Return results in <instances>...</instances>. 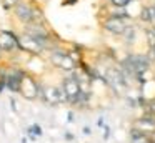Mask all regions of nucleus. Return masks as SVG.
<instances>
[{
	"instance_id": "nucleus-1",
	"label": "nucleus",
	"mask_w": 155,
	"mask_h": 143,
	"mask_svg": "<svg viewBox=\"0 0 155 143\" xmlns=\"http://www.w3.org/2000/svg\"><path fill=\"white\" fill-rule=\"evenodd\" d=\"M148 63H150V58H147L143 55H128L124 60L125 70H128L134 75H142L148 68Z\"/></svg>"
},
{
	"instance_id": "nucleus-2",
	"label": "nucleus",
	"mask_w": 155,
	"mask_h": 143,
	"mask_svg": "<svg viewBox=\"0 0 155 143\" xmlns=\"http://www.w3.org/2000/svg\"><path fill=\"white\" fill-rule=\"evenodd\" d=\"M18 45H20L24 50L32 52V53H38V52H42V48H44L42 40L37 38L35 35H24V37H20V38H18Z\"/></svg>"
},
{
	"instance_id": "nucleus-3",
	"label": "nucleus",
	"mask_w": 155,
	"mask_h": 143,
	"mask_svg": "<svg viewBox=\"0 0 155 143\" xmlns=\"http://www.w3.org/2000/svg\"><path fill=\"white\" fill-rule=\"evenodd\" d=\"M18 92H20L27 100H34L35 96L38 95V85H37V83H35L32 78H28V76H24V78H22L20 90H18Z\"/></svg>"
},
{
	"instance_id": "nucleus-4",
	"label": "nucleus",
	"mask_w": 155,
	"mask_h": 143,
	"mask_svg": "<svg viewBox=\"0 0 155 143\" xmlns=\"http://www.w3.org/2000/svg\"><path fill=\"white\" fill-rule=\"evenodd\" d=\"M52 63L64 70H74L75 68V62L70 55L67 53H62V52H54L52 53Z\"/></svg>"
},
{
	"instance_id": "nucleus-5",
	"label": "nucleus",
	"mask_w": 155,
	"mask_h": 143,
	"mask_svg": "<svg viewBox=\"0 0 155 143\" xmlns=\"http://www.w3.org/2000/svg\"><path fill=\"white\" fill-rule=\"evenodd\" d=\"M64 90L65 93L68 95V100L70 102H78V96H80L82 90H80V83L77 82L75 78H67L64 80Z\"/></svg>"
},
{
	"instance_id": "nucleus-6",
	"label": "nucleus",
	"mask_w": 155,
	"mask_h": 143,
	"mask_svg": "<svg viewBox=\"0 0 155 143\" xmlns=\"http://www.w3.org/2000/svg\"><path fill=\"white\" fill-rule=\"evenodd\" d=\"M107 78H108V83H110L117 92H122V90L127 86L125 76L122 75L118 70H108V72H107Z\"/></svg>"
},
{
	"instance_id": "nucleus-7",
	"label": "nucleus",
	"mask_w": 155,
	"mask_h": 143,
	"mask_svg": "<svg viewBox=\"0 0 155 143\" xmlns=\"http://www.w3.org/2000/svg\"><path fill=\"white\" fill-rule=\"evenodd\" d=\"M105 28L108 30V32L112 33H117V35H120V33H125L127 32L128 27L125 25V22L120 18V17H112V18H108L107 22H105Z\"/></svg>"
},
{
	"instance_id": "nucleus-8",
	"label": "nucleus",
	"mask_w": 155,
	"mask_h": 143,
	"mask_svg": "<svg viewBox=\"0 0 155 143\" xmlns=\"http://www.w3.org/2000/svg\"><path fill=\"white\" fill-rule=\"evenodd\" d=\"M18 45V38L12 35L10 32H2L0 33V50H12Z\"/></svg>"
},
{
	"instance_id": "nucleus-9",
	"label": "nucleus",
	"mask_w": 155,
	"mask_h": 143,
	"mask_svg": "<svg viewBox=\"0 0 155 143\" xmlns=\"http://www.w3.org/2000/svg\"><path fill=\"white\" fill-rule=\"evenodd\" d=\"M22 78H24V75L18 72H12L8 73L7 76H5V85H7V88H10L12 92H18L20 90V83H22Z\"/></svg>"
},
{
	"instance_id": "nucleus-10",
	"label": "nucleus",
	"mask_w": 155,
	"mask_h": 143,
	"mask_svg": "<svg viewBox=\"0 0 155 143\" xmlns=\"http://www.w3.org/2000/svg\"><path fill=\"white\" fill-rule=\"evenodd\" d=\"M135 128H138L143 133H152L155 132V118L153 116H143V118L135 122Z\"/></svg>"
},
{
	"instance_id": "nucleus-11",
	"label": "nucleus",
	"mask_w": 155,
	"mask_h": 143,
	"mask_svg": "<svg viewBox=\"0 0 155 143\" xmlns=\"http://www.w3.org/2000/svg\"><path fill=\"white\" fill-rule=\"evenodd\" d=\"M44 100L48 105H57V103H60L58 88H55V86H47V88L44 90Z\"/></svg>"
},
{
	"instance_id": "nucleus-12",
	"label": "nucleus",
	"mask_w": 155,
	"mask_h": 143,
	"mask_svg": "<svg viewBox=\"0 0 155 143\" xmlns=\"http://www.w3.org/2000/svg\"><path fill=\"white\" fill-rule=\"evenodd\" d=\"M17 15L20 20H24V22H32V20L35 18L34 15V10L30 8L28 5H17Z\"/></svg>"
},
{
	"instance_id": "nucleus-13",
	"label": "nucleus",
	"mask_w": 155,
	"mask_h": 143,
	"mask_svg": "<svg viewBox=\"0 0 155 143\" xmlns=\"http://www.w3.org/2000/svg\"><path fill=\"white\" fill-rule=\"evenodd\" d=\"M130 143H152L150 135H145L138 128H134L130 133Z\"/></svg>"
},
{
	"instance_id": "nucleus-14",
	"label": "nucleus",
	"mask_w": 155,
	"mask_h": 143,
	"mask_svg": "<svg viewBox=\"0 0 155 143\" xmlns=\"http://www.w3.org/2000/svg\"><path fill=\"white\" fill-rule=\"evenodd\" d=\"M140 18L143 20V22H152V20H153V13H152L150 7H143V8H142Z\"/></svg>"
},
{
	"instance_id": "nucleus-15",
	"label": "nucleus",
	"mask_w": 155,
	"mask_h": 143,
	"mask_svg": "<svg viewBox=\"0 0 155 143\" xmlns=\"http://www.w3.org/2000/svg\"><path fill=\"white\" fill-rule=\"evenodd\" d=\"M145 35H147L148 45L153 47V45H155V28H153V30H147V32H145Z\"/></svg>"
},
{
	"instance_id": "nucleus-16",
	"label": "nucleus",
	"mask_w": 155,
	"mask_h": 143,
	"mask_svg": "<svg viewBox=\"0 0 155 143\" xmlns=\"http://www.w3.org/2000/svg\"><path fill=\"white\" fill-rule=\"evenodd\" d=\"M112 3H114L115 7H127L128 3L132 2V0H110Z\"/></svg>"
},
{
	"instance_id": "nucleus-17",
	"label": "nucleus",
	"mask_w": 155,
	"mask_h": 143,
	"mask_svg": "<svg viewBox=\"0 0 155 143\" xmlns=\"http://www.w3.org/2000/svg\"><path fill=\"white\" fill-rule=\"evenodd\" d=\"M28 130H30V132H34L37 136H40V135H42V130H40V126H38V125H34V126H30Z\"/></svg>"
},
{
	"instance_id": "nucleus-18",
	"label": "nucleus",
	"mask_w": 155,
	"mask_h": 143,
	"mask_svg": "<svg viewBox=\"0 0 155 143\" xmlns=\"http://www.w3.org/2000/svg\"><path fill=\"white\" fill-rule=\"evenodd\" d=\"M148 58L150 60H155V45L150 47V52H148Z\"/></svg>"
},
{
	"instance_id": "nucleus-19",
	"label": "nucleus",
	"mask_w": 155,
	"mask_h": 143,
	"mask_svg": "<svg viewBox=\"0 0 155 143\" xmlns=\"http://www.w3.org/2000/svg\"><path fill=\"white\" fill-rule=\"evenodd\" d=\"M84 133H85V135H90V128H88V126H85V128H84Z\"/></svg>"
},
{
	"instance_id": "nucleus-20",
	"label": "nucleus",
	"mask_w": 155,
	"mask_h": 143,
	"mask_svg": "<svg viewBox=\"0 0 155 143\" xmlns=\"http://www.w3.org/2000/svg\"><path fill=\"white\" fill-rule=\"evenodd\" d=\"M150 112L155 113V103H150Z\"/></svg>"
},
{
	"instance_id": "nucleus-21",
	"label": "nucleus",
	"mask_w": 155,
	"mask_h": 143,
	"mask_svg": "<svg viewBox=\"0 0 155 143\" xmlns=\"http://www.w3.org/2000/svg\"><path fill=\"white\" fill-rule=\"evenodd\" d=\"M150 138H152V143H155V132L150 133Z\"/></svg>"
}]
</instances>
